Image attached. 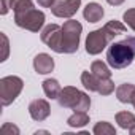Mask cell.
Instances as JSON below:
<instances>
[{
    "label": "cell",
    "mask_w": 135,
    "mask_h": 135,
    "mask_svg": "<svg viewBox=\"0 0 135 135\" xmlns=\"http://www.w3.org/2000/svg\"><path fill=\"white\" fill-rule=\"evenodd\" d=\"M135 59V37H126L122 41H116L107 49V62L111 69L121 70L129 67Z\"/></svg>",
    "instance_id": "obj_1"
},
{
    "label": "cell",
    "mask_w": 135,
    "mask_h": 135,
    "mask_svg": "<svg viewBox=\"0 0 135 135\" xmlns=\"http://www.w3.org/2000/svg\"><path fill=\"white\" fill-rule=\"evenodd\" d=\"M57 102L62 108H70L73 111H88L91 107V99L88 94L81 92L73 86H65L57 97Z\"/></svg>",
    "instance_id": "obj_2"
},
{
    "label": "cell",
    "mask_w": 135,
    "mask_h": 135,
    "mask_svg": "<svg viewBox=\"0 0 135 135\" xmlns=\"http://www.w3.org/2000/svg\"><path fill=\"white\" fill-rule=\"evenodd\" d=\"M83 26L76 19H69L62 26V54H73L80 48Z\"/></svg>",
    "instance_id": "obj_3"
},
{
    "label": "cell",
    "mask_w": 135,
    "mask_h": 135,
    "mask_svg": "<svg viewBox=\"0 0 135 135\" xmlns=\"http://www.w3.org/2000/svg\"><path fill=\"white\" fill-rule=\"evenodd\" d=\"M22 88H24V81L19 76H15V75L3 76L0 80V100H2V105L3 107L11 105L21 94Z\"/></svg>",
    "instance_id": "obj_4"
},
{
    "label": "cell",
    "mask_w": 135,
    "mask_h": 135,
    "mask_svg": "<svg viewBox=\"0 0 135 135\" xmlns=\"http://www.w3.org/2000/svg\"><path fill=\"white\" fill-rule=\"evenodd\" d=\"M45 13L37 10V8H30L21 13H15V22L18 27L30 30V32H40L43 24H45Z\"/></svg>",
    "instance_id": "obj_5"
},
{
    "label": "cell",
    "mask_w": 135,
    "mask_h": 135,
    "mask_svg": "<svg viewBox=\"0 0 135 135\" xmlns=\"http://www.w3.org/2000/svg\"><path fill=\"white\" fill-rule=\"evenodd\" d=\"M108 41H111V40L107 35V32L103 30V27L97 29V30H92L86 37V52L91 54V56H97L105 49Z\"/></svg>",
    "instance_id": "obj_6"
},
{
    "label": "cell",
    "mask_w": 135,
    "mask_h": 135,
    "mask_svg": "<svg viewBox=\"0 0 135 135\" xmlns=\"http://www.w3.org/2000/svg\"><path fill=\"white\" fill-rule=\"evenodd\" d=\"M41 41L52 51L62 54V26L49 24L41 30Z\"/></svg>",
    "instance_id": "obj_7"
},
{
    "label": "cell",
    "mask_w": 135,
    "mask_h": 135,
    "mask_svg": "<svg viewBox=\"0 0 135 135\" xmlns=\"http://www.w3.org/2000/svg\"><path fill=\"white\" fill-rule=\"evenodd\" d=\"M81 0H56L51 7V13L57 18H72L76 15Z\"/></svg>",
    "instance_id": "obj_8"
},
{
    "label": "cell",
    "mask_w": 135,
    "mask_h": 135,
    "mask_svg": "<svg viewBox=\"0 0 135 135\" xmlns=\"http://www.w3.org/2000/svg\"><path fill=\"white\" fill-rule=\"evenodd\" d=\"M49 113H51V107H49L48 100H45V99H35L29 105V114L33 121L41 122L49 116Z\"/></svg>",
    "instance_id": "obj_9"
},
{
    "label": "cell",
    "mask_w": 135,
    "mask_h": 135,
    "mask_svg": "<svg viewBox=\"0 0 135 135\" xmlns=\"http://www.w3.org/2000/svg\"><path fill=\"white\" fill-rule=\"evenodd\" d=\"M33 69L38 75H48L54 70V59L46 52H40L33 59Z\"/></svg>",
    "instance_id": "obj_10"
},
{
    "label": "cell",
    "mask_w": 135,
    "mask_h": 135,
    "mask_svg": "<svg viewBox=\"0 0 135 135\" xmlns=\"http://www.w3.org/2000/svg\"><path fill=\"white\" fill-rule=\"evenodd\" d=\"M103 15H105V11H103L102 5H99V3H95V2L88 3L86 8L83 10V16H84V19H86L88 22H92V24L99 22V21L103 18Z\"/></svg>",
    "instance_id": "obj_11"
},
{
    "label": "cell",
    "mask_w": 135,
    "mask_h": 135,
    "mask_svg": "<svg viewBox=\"0 0 135 135\" xmlns=\"http://www.w3.org/2000/svg\"><path fill=\"white\" fill-rule=\"evenodd\" d=\"M60 91H62V88H60V84H59L57 80L48 78V80L43 81V92H45V95L48 99H51V100L52 99H57L60 95Z\"/></svg>",
    "instance_id": "obj_12"
},
{
    "label": "cell",
    "mask_w": 135,
    "mask_h": 135,
    "mask_svg": "<svg viewBox=\"0 0 135 135\" xmlns=\"http://www.w3.org/2000/svg\"><path fill=\"white\" fill-rule=\"evenodd\" d=\"M133 91H135V86L132 83H122L116 88V97L121 103H130Z\"/></svg>",
    "instance_id": "obj_13"
},
{
    "label": "cell",
    "mask_w": 135,
    "mask_h": 135,
    "mask_svg": "<svg viewBox=\"0 0 135 135\" xmlns=\"http://www.w3.org/2000/svg\"><path fill=\"white\" fill-rule=\"evenodd\" d=\"M103 30L107 32V35L110 37V40H113L116 35L126 33V30H127V26H126V24H122L121 21L111 19V21H108V22L103 26Z\"/></svg>",
    "instance_id": "obj_14"
},
{
    "label": "cell",
    "mask_w": 135,
    "mask_h": 135,
    "mask_svg": "<svg viewBox=\"0 0 135 135\" xmlns=\"http://www.w3.org/2000/svg\"><path fill=\"white\" fill-rule=\"evenodd\" d=\"M81 83H83V86H84L88 91H91V92H97V89H99V83H100V78L95 76L92 72H83V73H81Z\"/></svg>",
    "instance_id": "obj_15"
},
{
    "label": "cell",
    "mask_w": 135,
    "mask_h": 135,
    "mask_svg": "<svg viewBox=\"0 0 135 135\" xmlns=\"http://www.w3.org/2000/svg\"><path fill=\"white\" fill-rule=\"evenodd\" d=\"M67 124L70 127H84L86 124H89V114L86 111H75L69 119H67Z\"/></svg>",
    "instance_id": "obj_16"
},
{
    "label": "cell",
    "mask_w": 135,
    "mask_h": 135,
    "mask_svg": "<svg viewBox=\"0 0 135 135\" xmlns=\"http://www.w3.org/2000/svg\"><path fill=\"white\" fill-rule=\"evenodd\" d=\"M116 122L121 129H130L135 126V116L130 111H119L116 113Z\"/></svg>",
    "instance_id": "obj_17"
},
{
    "label": "cell",
    "mask_w": 135,
    "mask_h": 135,
    "mask_svg": "<svg viewBox=\"0 0 135 135\" xmlns=\"http://www.w3.org/2000/svg\"><path fill=\"white\" fill-rule=\"evenodd\" d=\"M91 72L99 76V78H111V70L108 69V65L102 60H94L91 65Z\"/></svg>",
    "instance_id": "obj_18"
},
{
    "label": "cell",
    "mask_w": 135,
    "mask_h": 135,
    "mask_svg": "<svg viewBox=\"0 0 135 135\" xmlns=\"http://www.w3.org/2000/svg\"><path fill=\"white\" fill-rule=\"evenodd\" d=\"M95 135H116V129L107 122V121H100L94 126V130H92Z\"/></svg>",
    "instance_id": "obj_19"
},
{
    "label": "cell",
    "mask_w": 135,
    "mask_h": 135,
    "mask_svg": "<svg viewBox=\"0 0 135 135\" xmlns=\"http://www.w3.org/2000/svg\"><path fill=\"white\" fill-rule=\"evenodd\" d=\"M10 8L15 13H21V11L33 8V2L32 0H10Z\"/></svg>",
    "instance_id": "obj_20"
},
{
    "label": "cell",
    "mask_w": 135,
    "mask_h": 135,
    "mask_svg": "<svg viewBox=\"0 0 135 135\" xmlns=\"http://www.w3.org/2000/svg\"><path fill=\"white\" fill-rule=\"evenodd\" d=\"M113 91H114V83L111 81V78H100L97 92L100 95H110Z\"/></svg>",
    "instance_id": "obj_21"
},
{
    "label": "cell",
    "mask_w": 135,
    "mask_h": 135,
    "mask_svg": "<svg viewBox=\"0 0 135 135\" xmlns=\"http://www.w3.org/2000/svg\"><path fill=\"white\" fill-rule=\"evenodd\" d=\"M122 19L126 22V26H129L133 32H135V8H130L127 11H124L122 15Z\"/></svg>",
    "instance_id": "obj_22"
},
{
    "label": "cell",
    "mask_w": 135,
    "mask_h": 135,
    "mask_svg": "<svg viewBox=\"0 0 135 135\" xmlns=\"http://www.w3.org/2000/svg\"><path fill=\"white\" fill-rule=\"evenodd\" d=\"M0 37H2V41H3V56H2V59L0 60H7L8 59V51H10V43H8V37L5 35V33H0Z\"/></svg>",
    "instance_id": "obj_23"
},
{
    "label": "cell",
    "mask_w": 135,
    "mask_h": 135,
    "mask_svg": "<svg viewBox=\"0 0 135 135\" xmlns=\"http://www.w3.org/2000/svg\"><path fill=\"white\" fill-rule=\"evenodd\" d=\"M2 132H3V133H8V132H11V133H19V129H18L16 126H11L10 122H7V124L2 126Z\"/></svg>",
    "instance_id": "obj_24"
},
{
    "label": "cell",
    "mask_w": 135,
    "mask_h": 135,
    "mask_svg": "<svg viewBox=\"0 0 135 135\" xmlns=\"http://www.w3.org/2000/svg\"><path fill=\"white\" fill-rule=\"evenodd\" d=\"M37 2H38V5L43 7V8H51V7L54 5L56 0H37Z\"/></svg>",
    "instance_id": "obj_25"
},
{
    "label": "cell",
    "mask_w": 135,
    "mask_h": 135,
    "mask_svg": "<svg viewBox=\"0 0 135 135\" xmlns=\"http://www.w3.org/2000/svg\"><path fill=\"white\" fill-rule=\"evenodd\" d=\"M10 10V5H8V0H2V15H7Z\"/></svg>",
    "instance_id": "obj_26"
},
{
    "label": "cell",
    "mask_w": 135,
    "mask_h": 135,
    "mask_svg": "<svg viewBox=\"0 0 135 135\" xmlns=\"http://www.w3.org/2000/svg\"><path fill=\"white\" fill-rule=\"evenodd\" d=\"M107 2L110 3V5H113V7H119V5H122L126 0H107Z\"/></svg>",
    "instance_id": "obj_27"
},
{
    "label": "cell",
    "mask_w": 135,
    "mask_h": 135,
    "mask_svg": "<svg viewBox=\"0 0 135 135\" xmlns=\"http://www.w3.org/2000/svg\"><path fill=\"white\" fill-rule=\"evenodd\" d=\"M130 103L133 105V108H135V91H133V95H132V100H130Z\"/></svg>",
    "instance_id": "obj_28"
},
{
    "label": "cell",
    "mask_w": 135,
    "mask_h": 135,
    "mask_svg": "<svg viewBox=\"0 0 135 135\" xmlns=\"http://www.w3.org/2000/svg\"><path fill=\"white\" fill-rule=\"evenodd\" d=\"M129 132H130V135H135V126H133V127H130V129H129Z\"/></svg>",
    "instance_id": "obj_29"
}]
</instances>
